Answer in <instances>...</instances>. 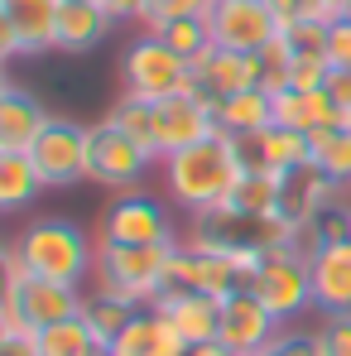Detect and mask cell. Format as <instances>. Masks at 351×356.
Wrapping results in <instances>:
<instances>
[{"label": "cell", "instance_id": "cell-21", "mask_svg": "<svg viewBox=\"0 0 351 356\" xmlns=\"http://www.w3.org/2000/svg\"><path fill=\"white\" fill-rule=\"evenodd\" d=\"M270 125H275V92L245 87L217 106V130H227V135H260Z\"/></svg>", "mask_w": 351, "mask_h": 356}, {"label": "cell", "instance_id": "cell-6", "mask_svg": "<svg viewBox=\"0 0 351 356\" xmlns=\"http://www.w3.org/2000/svg\"><path fill=\"white\" fill-rule=\"evenodd\" d=\"M34 169L44 178V188H72L87 178V159H92V125L77 120H49V130L34 140L29 149Z\"/></svg>", "mask_w": 351, "mask_h": 356}, {"label": "cell", "instance_id": "cell-8", "mask_svg": "<svg viewBox=\"0 0 351 356\" xmlns=\"http://www.w3.org/2000/svg\"><path fill=\"white\" fill-rule=\"evenodd\" d=\"M207 24L212 44L231 54H260L279 39V15L270 10V0H217Z\"/></svg>", "mask_w": 351, "mask_h": 356}, {"label": "cell", "instance_id": "cell-17", "mask_svg": "<svg viewBox=\"0 0 351 356\" xmlns=\"http://www.w3.org/2000/svg\"><path fill=\"white\" fill-rule=\"evenodd\" d=\"M154 313H164L178 332L188 337V347L212 342L222 327V298L217 294H197V289H164L154 298Z\"/></svg>", "mask_w": 351, "mask_h": 356}, {"label": "cell", "instance_id": "cell-38", "mask_svg": "<svg viewBox=\"0 0 351 356\" xmlns=\"http://www.w3.org/2000/svg\"><path fill=\"white\" fill-rule=\"evenodd\" d=\"M193 356H236V352L227 347V342H217V337H212V342H197V347H193Z\"/></svg>", "mask_w": 351, "mask_h": 356}, {"label": "cell", "instance_id": "cell-10", "mask_svg": "<svg viewBox=\"0 0 351 356\" xmlns=\"http://www.w3.org/2000/svg\"><path fill=\"white\" fill-rule=\"evenodd\" d=\"M289 323L275 318L255 289H236V294L222 298V327H217V342H227L236 356H260Z\"/></svg>", "mask_w": 351, "mask_h": 356}, {"label": "cell", "instance_id": "cell-43", "mask_svg": "<svg viewBox=\"0 0 351 356\" xmlns=\"http://www.w3.org/2000/svg\"><path fill=\"white\" fill-rule=\"evenodd\" d=\"M347 125H351V116H347Z\"/></svg>", "mask_w": 351, "mask_h": 356}, {"label": "cell", "instance_id": "cell-28", "mask_svg": "<svg viewBox=\"0 0 351 356\" xmlns=\"http://www.w3.org/2000/svg\"><path fill=\"white\" fill-rule=\"evenodd\" d=\"M34 342H39V356H87L92 347H101V342L92 337V327L82 323V313L67 318V323L44 327V332H34Z\"/></svg>", "mask_w": 351, "mask_h": 356}, {"label": "cell", "instance_id": "cell-20", "mask_svg": "<svg viewBox=\"0 0 351 356\" xmlns=\"http://www.w3.org/2000/svg\"><path fill=\"white\" fill-rule=\"evenodd\" d=\"M116 15L106 5H82V0H63L58 5V54H87L111 34Z\"/></svg>", "mask_w": 351, "mask_h": 356}, {"label": "cell", "instance_id": "cell-32", "mask_svg": "<svg viewBox=\"0 0 351 356\" xmlns=\"http://www.w3.org/2000/svg\"><path fill=\"white\" fill-rule=\"evenodd\" d=\"M289 77H293V58H289V49H284L279 39L255 54V87H260V92H284Z\"/></svg>", "mask_w": 351, "mask_h": 356}, {"label": "cell", "instance_id": "cell-33", "mask_svg": "<svg viewBox=\"0 0 351 356\" xmlns=\"http://www.w3.org/2000/svg\"><path fill=\"white\" fill-rule=\"evenodd\" d=\"M318 347L323 356H351V313H323Z\"/></svg>", "mask_w": 351, "mask_h": 356}, {"label": "cell", "instance_id": "cell-36", "mask_svg": "<svg viewBox=\"0 0 351 356\" xmlns=\"http://www.w3.org/2000/svg\"><path fill=\"white\" fill-rule=\"evenodd\" d=\"M323 92H327V97H332V102L351 116V67H332V72H327V82H323Z\"/></svg>", "mask_w": 351, "mask_h": 356}, {"label": "cell", "instance_id": "cell-16", "mask_svg": "<svg viewBox=\"0 0 351 356\" xmlns=\"http://www.w3.org/2000/svg\"><path fill=\"white\" fill-rule=\"evenodd\" d=\"M49 111L39 106V97H29L24 87L5 82L0 87V149L5 154H29L34 140L49 130Z\"/></svg>", "mask_w": 351, "mask_h": 356}, {"label": "cell", "instance_id": "cell-29", "mask_svg": "<svg viewBox=\"0 0 351 356\" xmlns=\"http://www.w3.org/2000/svg\"><path fill=\"white\" fill-rule=\"evenodd\" d=\"M279 44L289 49V58H327V24L318 19H289L279 24Z\"/></svg>", "mask_w": 351, "mask_h": 356}, {"label": "cell", "instance_id": "cell-4", "mask_svg": "<svg viewBox=\"0 0 351 356\" xmlns=\"http://www.w3.org/2000/svg\"><path fill=\"white\" fill-rule=\"evenodd\" d=\"M120 82L130 97H145V102H169L178 92L193 87V63L174 54L159 34H140L125 58H120Z\"/></svg>", "mask_w": 351, "mask_h": 356}, {"label": "cell", "instance_id": "cell-22", "mask_svg": "<svg viewBox=\"0 0 351 356\" xmlns=\"http://www.w3.org/2000/svg\"><path fill=\"white\" fill-rule=\"evenodd\" d=\"M255 145H260V164H265L270 174H289V169L313 164V135L289 130V125H270V130H260Z\"/></svg>", "mask_w": 351, "mask_h": 356}, {"label": "cell", "instance_id": "cell-3", "mask_svg": "<svg viewBox=\"0 0 351 356\" xmlns=\"http://www.w3.org/2000/svg\"><path fill=\"white\" fill-rule=\"evenodd\" d=\"M10 245L19 250L24 275H34V280H58V284H77V289H82V280L92 275V265H97V241L87 236L77 222H67V217H44V222L24 227Z\"/></svg>", "mask_w": 351, "mask_h": 356}, {"label": "cell", "instance_id": "cell-44", "mask_svg": "<svg viewBox=\"0 0 351 356\" xmlns=\"http://www.w3.org/2000/svg\"><path fill=\"white\" fill-rule=\"evenodd\" d=\"M260 356H265V352H260Z\"/></svg>", "mask_w": 351, "mask_h": 356}, {"label": "cell", "instance_id": "cell-25", "mask_svg": "<svg viewBox=\"0 0 351 356\" xmlns=\"http://www.w3.org/2000/svg\"><path fill=\"white\" fill-rule=\"evenodd\" d=\"M135 313H140V308H135V303H125V298H116V294H101V289L82 294V323L92 327V337H97L101 347H111V342H116Z\"/></svg>", "mask_w": 351, "mask_h": 356}, {"label": "cell", "instance_id": "cell-30", "mask_svg": "<svg viewBox=\"0 0 351 356\" xmlns=\"http://www.w3.org/2000/svg\"><path fill=\"white\" fill-rule=\"evenodd\" d=\"M159 39H164L174 54H183L188 63H197L212 49V24H207V19H174V24L159 29Z\"/></svg>", "mask_w": 351, "mask_h": 356}, {"label": "cell", "instance_id": "cell-11", "mask_svg": "<svg viewBox=\"0 0 351 356\" xmlns=\"http://www.w3.org/2000/svg\"><path fill=\"white\" fill-rule=\"evenodd\" d=\"M97 241H116V245H159V241H178L169 227L164 202L145 197V193H120L116 202L101 217V236Z\"/></svg>", "mask_w": 351, "mask_h": 356}, {"label": "cell", "instance_id": "cell-1", "mask_svg": "<svg viewBox=\"0 0 351 356\" xmlns=\"http://www.w3.org/2000/svg\"><path fill=\"white\" fill-rule=\"evenodd\" d=\"M164 164V188L178 207L193 217V212H207V207H222L231 202L236 183H240V154H236V135L217 130L188 149H174L159 159Z\"/></svg>", "mask_w": 351, "mask_h": 356}, {"label": "cell", "instance_id": "cell-27", "mask_svg": "<svg viewBox=\"0 0 351 356\" xmlns=\"http://www.w3.org/2000/svg\"><path fill=\"white\" fill-rule=\"evenodd\" d=\"M313 164L351 188V125H327L313 135Z\"/></svg>", "mask_w": 351, "mask_h": 356}, {"label": "cell", "instance_id": "cell-24", "mask_svg": "<svg viewBox=\"0 0 351 356\" xmlns=\"http://www.w3.org/2000/svg\"><path fill=\"white\" fill-rule=\"evenodd\" d=\"M39 193H44V178L34 169V159L0 149V207H5V212H19V207H29Z\"/></svg>", "mask_w": 351, "mask_h": 356}, {"label": "cell", "instance_id": "cell-13", "mask_svg": "<svg viewBox=\"0 0 351 356\" xmlns=\"http://www.w3.org/2000/svg\"><path fill=\"white\" fill-rule=\"evenodd\" d=\"M347 197V183L327 178L318 164H303V169H289L284 174V193H279V217H289L293 227L313 222L318 212H327L332 202Z\"/></svg>", "mask_w": 351, "mask_h": 356}, {"label": "cell", "instance_id": "cell-15", "mask_svg": "<svg viewBox=\"0 0 351 356\" xmlns=\"http://www.w3.org/2000/svg\"><path fill=\"white\" fill-rule=\"evenodd\" d=\"M313 270V308L318 313H351V236L318 245L308 255Z\"/></svg>", "mask_w": 351, "mask_h": 356}, {"label": "cell", "instance_id": "cell-14", "mask_svg": "<svg viewBox=\"0 0 351 356\" xmlns=\"http://www.w3.org/2000/svg\"><path fill=\"white\" fill-rule=\"evenodd\" d=\"M207 135H217V116H212V106L188 87V92H178L169 102H159V149L164 154H174V149H188V145H197V140H207Z\"/></svg>", "mask_w": 351, "mask_h": 356}, {"label": "cell", "instance_id": "cell-26", "mask_svg": "<svg viewBox=\"0 0 351 356\" xmlns=\"http://www.w3.org/2000/svg\"><path fill=\"white\" fill-rule=\"evenodd\" d=\"M279 193H284V174L255 169V174H240V183L231 193V207L250 212V217H275L279 212Z\"/></svg>", "mask_w": 351, "mask_h": 356}, {"label": "cell", "instance_id": "cell-5", "mask_svg": "<svg viewBox=\"0 0 351 356\" xmlns=\"http://www.w3.org/2000/svg\"><path fill=\"white\" fill-rule=\"evenodd\" d=\"M245 289H255V298L275 318H284V323L303 318L313 308V270H308V255L298 245H275L260 260V270H255V280Z\"/></svg>", "mask_w": 351, "mask_h": 356}, {"label": "cell", "instance_id": "cell-18", "mask_svg": "<svg viewBox=\"0 0 351 356\" xmlns=\"http://www.w3.org/2000/svg\"><path fill=\"white\" fill-rule=\"evenodd\" d=\"M111 356H193V347H188V337L178 332L164 313L140 308L125 323V332L111 342Z\"/></svg>", "mask_w": 351, "mask_h": 356}, {"label": "cell", "instance_id": "cell-12", "mask_svg": "<svg viewBox=\"0 0 351 356\" xmlns=\"http://www.w3.org/2000/svg\"><path fill=\"white\" fill-rule=\"evenodd\" d=\"M245 87H255V54H231V49L212 44L202 58L193 63V92L212 106V116H217V106L231 92H245Z\"/></svg>", "mask_w": 351, "mask_h": 356}, {"label": "cell", "instance_id": "cell-31", "mask_svg": "<svg viewBox=\"0 0 351 356\" xmlns=\"http://www.w3.org/2000/svg\"><path fill=\"white\" fill-rule=\"evenodd\" d=\"M212 5L217 0H149V10L140 15V24H145V34H159L174 19H207Z\"/></svg>", "mask_w": 351, "mask_h": 356}, {"label": "cell", "instance_id": "cell-37", "mask_svg": "<svg viewBox=\"0 0 351 356\" xmlns=\"http://www.w3.org/2000/svg\"><path fill=\"white\" fill-rule=\"evenodd\" d=\"M106 10H111L116 19H140V15L149 10V0H106Z\"/></svg>", "mask_w": 351, "mask_h": 356}, {"label": "cell", "instance_id": "cell-35", "mask_svg": "<svg viewBox=\"0 0 351 356\" xmlns=\"http://www.w3.org/2000/svg\"><path fill=\"white\" fill-rule=\"evenodd\" d=\"M327 63L332 67H351V19H332L327 24Z\"/></svg>", "mask_w": 351, "mask_h": 356}, {"label": "cell", "instance_id": "cell-23", "mask_svg": "<svg viewBox=\"0 0 351 356\" xmlns=\"http://www.w3.org/2000/svg\"><path fill=\"white\" fill-rule=\"evenodd\" d=\"M106 120H111L116 130H125L135 145H145L154 164L164 159V149H159V102H145V97H130V92H125L116 106L106 111Z\"/></svg>", "mask_w": 351, "mask_h": 356}, {"label": "cell", "instance_id": "cell-34", "mask_svg": "<svg viewBox=\"0 0 351 356\" xmlns=\"http://www.w3.org/2000/svg\"><path fill=\"white\" fill-rule=\"evenodd\" d=\"M265 356H323V347H318V332H298V327H284L270 347H265Z\"/></svg>", "mask_w": 351, "mask_h": 356}, {"label": "cell", "instance_id": "cell-19", "mask_svg": "<svg viewBox=\"0 0 351 356\" xmlns=\"http://www.w3.org/2000/svg\"><path fill=\"white\" fill-rule=\"evenodd\" d=\"M275 125H289L303 135H318L327 125H347V111L318 87V92H303V87H284L275 92Z\"/></svg>", "mask_w": 351, "mask_h": 356}, {"label": "cell", "instance_id": "cell-7", "mask_svg": "<svg viewBox=\"0 0 351 356\" xmlns=\"http://www.w3.org/2000/svg\"><path fill=\"white\" fill-rule=\"evenodd\" d=\"M63 0H0V58L54 54Z\"/></svg>", "mask_w": 351, "mask_h": 356}, {"label": "cell", "instance_id": "cell-42", "mask_svg": "<svg viewBox=\"0 0 351 356\" xmlns=\"http://www.w3.org/2000/svg\"><path fill=\"white\" fill-rule=\"evenodd\" d=\"M337 5H347V0H337Z\"/></svg>", "mask_w": 351, "mask_h": 356}, {"label": "cell", "instance_id": "cell-40", "mask_svg": "<svg viewBox=\"0 0 351 356\" xmlns=\"http://www.w3.org/2000/svg\"><path fill=\"white\" fill-rule=\"evenodd\" d=\"M342 19H351V0H347V5H342Z\"/></svg>", "mask_w": 351, "mask_h": 356}, {"label": "cell", "instance_id": "cell-9", "mask_svg": "<svg viewBox=\"0 0 351 356\" xmlns=\"http://www.w3.org/2000/svg\"><path fill=\"white\" fill-rule=\"evenodd\" d=\"M154 169L149 149L135 145L125 130H116L111 120L92 125V159H87V178L101 183V188H116V193H130L140 178Z\"/></svg>", "mask_w": 351, "mask_h": 356}, {"label": "cell", "instance_id": "cell-39", "mask_svg": "<svg viewBox=\"0 0 351 356\" xmlns=\"http://www.w3.org/2000/svg\"><path fill=\"white\" fill-rule=\"evenodd\" d=\"M87 356H111V347H92V352H87Z\"/></svg>", "mask_w": 351, "mask_h": 356}, {"label": "cell", "instance_id": "cell-41", "mask_svg": "<svg viewBox=\"0 0 351 356\" xmlns=\"http://www.w3.org/2000/svg\"><path fill=\"white\" fill-rule=\"evenodd\" d=\"M82 5H106V0H82Z\"/></svg>", "mask_w": 351, "mask_h": 356}, {"label": "cell", "instance_id": "cell-2", "mask_svg": "<svg viewBox=\"0 0 351 356\" xmlns=\"http://www.w3.org/2000/svg\"><path fill=\"white\" fill-rule=\"evenodd\" d=\"M178 241L159 245H116V241H97V265L92 280L101 294H116L135 308H154V298L169 289V270H174Z\"/></svg>", "mask_w": 351, "mask_h": 356}]
</instances>
